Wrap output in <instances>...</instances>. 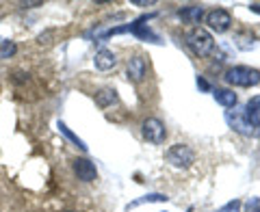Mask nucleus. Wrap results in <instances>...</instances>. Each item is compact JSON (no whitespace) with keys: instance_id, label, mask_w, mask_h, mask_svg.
I'll list each match as a JSON object with an SVG mask.
<instances>
[{"instance_id":"obj_1","label":"nucleus","mask_w":260,"mask_h":212,"mask_svg":"<svg viewBox=\"0 0 260 212\" xmlns=\"http://www.w3.org/2000/svg\"><path fill=\"white\" fill-rule=\"evenodd\" d=\"M186 46L191 48L195 54L200 56H208L210 52L215 50V42H213V35H210L208 30L195 26L186 32Z\"/></svg>"},{"instance_id":"obj_2","label":"nucleus","mask_w":260,"mask_h":212,"mask_svg":"<svg viewBox=\"0 0 260 212\" xmlns=\"http://www.w3.org/2000/svg\"><path fill=\"white\" fill-rule=\"evenodd\" d=\"M225 80L234 87H256L260 85V72L245 67V65H237V67H230L225 72Z\"/></svg>"},{"instance_id":"obj_3","label":"nucleus","mask_w":260,"mask_h":212,"mask_svg":"<svg viewBox=\"0 0 260 212\" xmlns=\"http://www.w3.org/2000/svg\"><path fill=\"white\" fill-rule=\"evenodd\" d=\"M165 158H167V162H169V165H172V167L186 169V167H191V165H193L195 154H193V150L189 148V145L178 143V145H172V148L167 150Z\"/></svg>"},{"instance_id":"obj_4","label":"nucleus","mask_w":260,"mask_h":212,"mask_svg":"<svg viewBox=\"0 0 260 212\" xmlns=\"http://www.w3.org/2000/svg\"><path fill=\"white\" fill-rule=\"evenodd\" d=\"M141 132H143L145 141H150L154 145H160L162 141H165V136H167L165 124H162L160 119H156V117H148V119H145L141 124Z\"/></svg>"},{"instance_id":"obj_5","label":"nucleus","mask_w":260,"mask_h":212,"mask_svg":"<svg viewBox=\"0 0 260 212\" xmlns=\"http://www.w3.org/2000/svg\"><path fill=\"white\" fill-rule=\"evenodd\" d=\"M225 121H228V126H230L232 130H237V132L243 134V136H256L258 134V128H254L245 119V113L243 111H228L225 113Z\"/></svg>"},{"instance_id":"obj_6","label":"nucleus","mask_w":260,"mask_h":212,"mask_svg":"<svg viewBox=\"0 0 260 212\" xmlns=\"http://www.w3.org/2000/svg\"><path fill=\"white\" fill-rule=\"evenodd\" d=\"M206 24L210 26V30L225 32L228 28H230V24H232V15L228 13L225 9H213L206 15Z\"/></svg>"},{"instance_id":"obj_7","label":"nucleus","mask_w":260,"mask_h":212,"mask_svg":"<svg viewBox=\"0 0 260 212\" xmlns=\"http://www.w3.org/2000/svg\"><path fill=\"white\" fill-rule=\"evenodd\" d=\"M72 167H74L76 178H78V180H83V182H93L98 178V169H95V165L89 158H76Z\"/></svg>"},{"instance_id":"obj_8","label":"nucleus","mask_w":260,"mask_h":212,"mask_svg":"<svg viewBox=\"0 0 260 212\" xmlns=\"http://www.w3.org/2000/svg\"><path fill=\"white\" fill-rule=\"evenodd\" d=\"M128 78L135 80V83H141V80L145 78V74H148V63H145L143 56H133V59L128 61Z\"/></svg>"},{"instance_id":"obj_9","label":"nucleus","mask_w":260,"mask_h":212,"mask_svg":"<svg viewBox=\"0 0 260 212\" xmlns=\"http://www.w3.org/2000/svg\"><path fill=\"white\" fill-rule=\"evenodd\" d=\"M93 63H95V67L100 69V72H109V69H113L117 65V59H115V54H113L111 50H98L95 52V59H93Z\"/></svg>"},{"instance_id":"obj_10","label":"nucleus","mask_w":260,"mask_h":212,"mask_svg":"<svg viewBox=\"0 0 260 212\" xmlns=\"http://www.w3.org/2000/svg\"><path fill=\"white\" fill-rule=\"evenodd\" d=\"M243 113H245V119L249 121L251 126H254V128H260V95L251 97Z\"/></svg>"},{"instance_id":"obj_11","label":"nucleus","mask_w":260,"mask_h":212,"mask_svg":"<svg viewBox=\"0 0 260 212\" xmlns=\"http://www.w3.org/2000/svg\"><path fill=\"white\" fill-rule=\"evenodd\" d=\"M213 97L217 100V104L225 106V109H232V106H237V93L230 91V89H215Z\"/></svg>"},{"instance_id":"obj_12","label":"nucleus","mask_w":260,"mask_h":212,"mask_svg":"<svg viewBox=\"0 0 260 212\" xmlns=\"http://www.w3.org/2000/svg\"><path fill=\"white\" fill-rule=\"evenodd\" d=\"M117 102V91L115 89H100V91L95 93V104L100 106V109H109L111 104Z\"/></svg>"},{"instance_id":"obj_13","label":"nucleus","mask_w":260,"mask_h":212,"mask_svg":"<svg viewBox=\"0 0 260 212\" xmlns=\"http://www.w3.org/2000/svg\"><path fill=\"white\" fill-rule=\"evenodd\" d=\"M202 15H204V9L198 5H191V7H186V9L180 11V18L186 20V22H191V24H198L202 20Z\"/></svg>"},{"instance_id":"obj_14","label":"nucleus","mask_w":260,"mask_h":212,"mask_svg":"<svg viewBox=\"0 0 260 212\" xmlns=\"http://www.w3.org/2000/svg\"><path fill=\"white\" fill-rule=\"evenodd\" d=\"M59 130H61V134H65V136H68V138H70V141H72V143H74V145H76V148H78V150H83V152H87V145H85V141H83V138H78V136H76L74 132H72V130H70L68 126H65V124H63V121H59Z\"/></svg>"},{"instance_id":"obj_15","label":"nucleus","mask_w":260,"mask_h":212,"mask_svg":"<svg viewBox=\"0 0 260 212\" xmlns=\"http://www.w3.org/2000/svg\"><path fill=\"white\" fill-rule=\"evenodd\" d=\"M152 201H167V197L165 195H160V193H152V195H145V197H141V199H137V201H133L128 206V210L130 208H135V206H141V203H152Z\"/></svg>"},{"instance_id":"obj_16","label":"nucleus","mask_w":260,"mask_h":212,"mask_svg":"<svg viewBox=\"0 0 260 212\" xmlns=\"http://www.w3.org/2000/svg\"><path fill=\"white\" fill-rule=\"evenodd\" d=\"M18 52V46L13 42H0V59H11Z\"/></svg>"},{"instance_id":"obj_17","label":"nucleus","mask_w":260,"mask_h":212,"mask_svg":"<svg viewBox=\"0 0 260 212\" xmlns=\"http://www.w3.org/2000/svg\"><path fill=\"white\" fill-rule=\"evenodd\" d=\"M241 210V201L239 199H234V201H228L223 208H219L217 212H239Z\"/></svg>"},{"instance_id":"obj_18","label":"nucleus","mask_w":260,"mask_h":212,"mask_svg":"<svg viewBox=\"0 0 260 212\" xmlns=\"http://www.w3.org/2000/svg\"><path fill=\"white\" fill-rule=\"evenodd\" d=\"M245 212H260V197H251L245 203Z\"/></svg>"},{"instance_id":"obj_19","label":"nucleus","mask_w":260,"mask_h":212,"mask_svg":"<svg viewBox=\"0 0 260 212\" xmlns=\"http://www.w3.org/2000/svg\"><path fill=\"white\" fill-rule=\"evenodd\" d=\"M198 87L202 89V91H208V89H210V85H208V83H206V80L202 78V76H198Z\"/></svg>"},{"instance_id":"obj_20","label":"nucleus","mask_w":260,"mask_h":212,"mask_svg":"<svg viewBox=\"0 0 260 212\" xmlns=\"http://www.w3.org/2000/svg\"><path fill=\"white\" fill-rule=\"evenodd\" d=\"M135 5H139V7H150V5H154V0H150V3H143V0H135Z\"/></svg>"},{"instance_id":"obj_21","label":"nucleus","mask_w":260,"mask_h":212,"mask_svg":"<svg viewBox=\"0 0 260 212\" xmlns=\"http://www.w3.org/2000/svg\"><path fill=\"white\" fill-rule=\"evenodd\" d=\"M249 9L254 11V13H260V3H254V5H249Z\"/></svg>"},{"instance_id":"obj_22","label":"nucleus","mask_w":260,"mask_h":212,"mask_svg":"<svg viewBox=\"0 0 260 212\" xmlns=\"http://www.w3.org/2000/svg\"><path fill=\"white\" fill-rule=\"evenodd\" d=\"M68 212H74V210H68Z\"/></svg>"}]
</instances>
